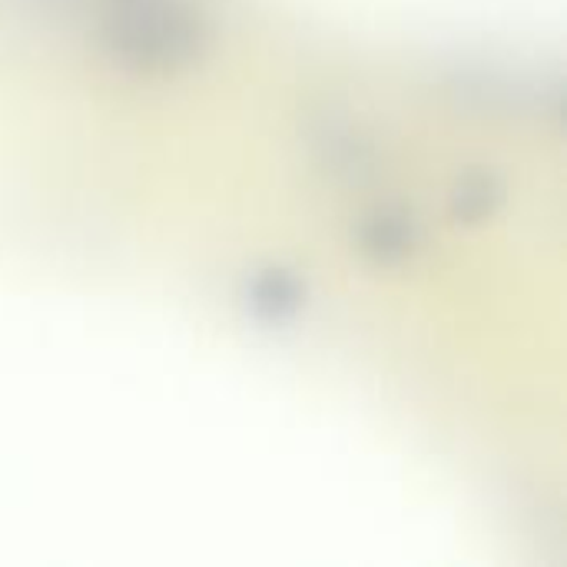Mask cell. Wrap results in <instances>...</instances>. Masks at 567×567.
Here are the masks:
<instances>
[{
    "label": "cell",
    "instance_id": "1",
    "mask_svg": "<svg viewBox=\"0 0 567 567\" xmlns=\"http://www.w3.org/2000/svg\"><path fill=\"white\" fill-rule=\"evenodd\" d=\"M196 23L169 7H136L113 20L110 40L113 47L133 60L150 66H166L196 50Z\"/></svg>",
    "mask_w": 567,
    "mask_h": 567
},
{
    "label": "cell",
    "instance_id": "2",
    "mask_svg": "<svg viewBox=\"0 0 567 567\" xmlns=\"http://www.w3.org/2000/svg\"><path fill=\"white\" fill-rule=\"evenodd\" d=\"M362 239L375 259H402L412 249V223L405 216H379L365 226Z\"/></svg>",
    "mask_w": 567,
    "mask_h": 567
},
{
    "label": "cell",
    "instance_id": "3",
    "mask_svg": "<svg viewBox=\"0 0 567 567\" xmlns=\"http://www.w3.org/2000/svg\"><path fill=\"white\" fill-rule=\"evenodd\" d=\"M468 203L475 206L468 216H482V213H488V209H492V183H488V179H475L472 186H465V189H462V196H458V209H462V206H468Z\"/></svg>",
    "mask_w": 567,
    "mask_h": 567
}]
</instances>
